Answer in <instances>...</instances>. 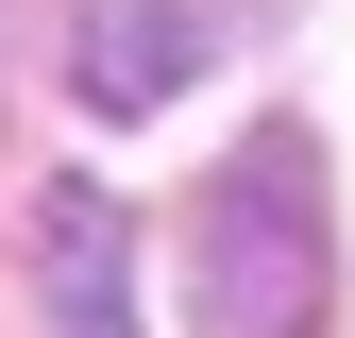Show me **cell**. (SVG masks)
<instances>
[{"label": "cell", "instance_id": "1", "mask_svg": "<svg viewBox=\"0 0 355 338\" xmlns=\"http://www.w3.org/2000/svg\"><path fill=\"white\" fill-rule=\"evenodd\" d=\"M187 305H203V338H322L338 237H322V152H304L288 118L203 186V220H187Z\"/></svg>", "mask_w": 355, "mask_h": 338}, {"label": "cell", "instance_id": "2", "mask_svg": "<svg viewBox=\"0 0 355 338\" xmlns=\"http://www.w3.org/2000/svg\"><path fill=\"white\" fill-rule=\"evenodd\" d=\"M203 51H220V0H85L68 84H85V118H153V102H187Z\"/></svg>", "mask_w": 355, "mask_h": 338}, {"label": "cell", "instance_id": "3", "mask_svg": "<svg viewBox=\"0 0 355 338\" xmlns=\"http://www.w3.org/2000/svg\"><path fill=\"white\" fill-rule=\"evenodd\" d=\"M34 305H51V338H136V220L102 186L34 203Z\"/></svg>", "mask_w": 355, "mask_h": 338}]
</instances>
